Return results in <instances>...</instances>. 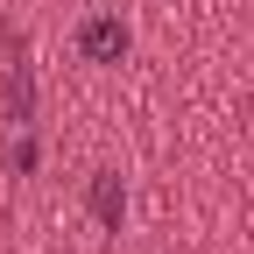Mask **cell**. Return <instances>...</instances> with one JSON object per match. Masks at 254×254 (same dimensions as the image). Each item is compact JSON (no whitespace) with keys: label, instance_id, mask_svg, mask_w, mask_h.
Masks as SVG:
<instances>
[{"label":"cell","instance_id":"cell-1","mask_svg":"<svg viewBox=\"0 0 254 254\" xmlns=\"http://www.w3.org/2000/svg\"><path fill=\"white\" fill-rule=\"evenodd\" d=\"M78 43H85V57H92V64H113V57L127 50V28H120V21H106V14H92V21L78 28Z\"/></svg>","mask_w":254,"mask_h":254}]
</instances>
